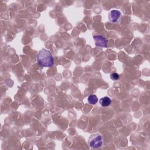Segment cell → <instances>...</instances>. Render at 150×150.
I'll use <instances>...</instances> for the list:
<instances>
[{"label":"cell","mask_w":150,"mask_h":150,"mask_svg":"<svg viewBox=\"0 0 150 150\" xmlns=\"http://www.w3.org/2000/svg\"><path fill=\"white\" fill-rule=\"evenodd\" d=\"M122 17V14L121 11L116 9L111 10L108 14L109 21L112 23L118 22Z\"/></svg>","instance_id":"cell-3"},{"label":"cell","mask_w":150,"mask_h":150,"mask_svg":"<svg viewBox=\"0 0 150 150\" xmlns=\"http://www.w3.org/2000/svg\"><path fill=\"white\" fill-rule=\"evenodd\" d=\"M96 46L100 47H107V39L102 35H95L93 36Z\"/></svg>","instance_id":"cell-4"},{"label":"cell","mask_w":150,"mask_h":150,"mask_svg":"<svg viewBox=\"0 0 150 150\" xmlns=\"http://www.w3.org/2000/svg\"><path fill=\"white\" fill-rule=\"evenodd\" d=\"M38 64L42 67H52L53 66V57L50 52L45 48H42L39 51L37 56Z\"/></svg>","instance_id":"cell-1"},{"label":"cell","mask_w":150,"mask_h":150,"mask_svg":"<svg viewBox=\"0 0 150 150\" xmlns=\"http://www.w3.org/2000/svg\"><path fill=\"white\" fill-rule=\"evenodd\" d=\"M99 103L103 107H107V106H108L111 104V100L108 97L105 96V97L101 98L100 100Z\"/></svg>","instance_id":"cell-5"},{"label":"cell","mask_w":150,"mask_h":150,"mask_svg":"<svg viewBox=\"0 0 150 150\" xmlns=\"http://www.w3.org/2000/svg\"><path fill=\"white\" fill-rule=\"evenodd\" d=\"M120 77V76L118 73H111L110 75V78L111 79V80H117Z\"/></svg>","instance_id":"cell-7"},{"label":"cell","mask_w":150,"mask_h":150,"mask_svg":"<svg viewBox=\"0 0 150 150\" xmlns=\"http://www.w3.org/2000/svg\"><path fill=\"white\" fill-rule=\"evenodd\" d=\"M89 146L93 148H98L103 144V138L101 134L96 133L90 136L88 140Z\"/></svg>","instance_id":"cell-2"},{"label":"cell","mask_w":150,"mask_h":150,"mask_svg":"<svg viewBox=\"0 0 150 150\" xmlns=\"http://www.w3.org/2000/svg\"><path fill=\"white\" fill-rule=\"evenodd\" d=\"M87 100L88 101V103L91 104H96L97 101H98V98L97 97L94 95V94H91V95H90L88 97V98H87Z\"/></svg>","instance_id":"cell-6"}]
</instances>
